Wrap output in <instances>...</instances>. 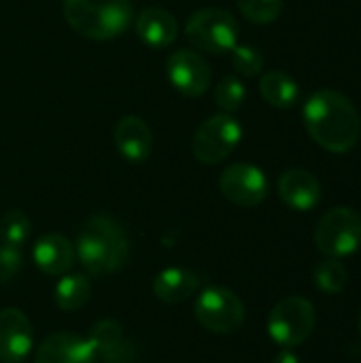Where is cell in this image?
Listing matches in <instances>:
<instances>
[{"instance_id": "cell-1", "label": "cell", "mask_w": 361, "mask_h": 363, "mask_svg": "<svg viewBox=\"0 0 361 363\" xmlns=\"http://www.w3.org/2000/svg\"><path fill=\"white\" fill-rule=\"evenodd\" d=\"M306 132L330 153L351 151L361 136V117L351 98L336 89L313 94L302 111Z\"/></svg>"}, {"instance_id": "cell-2", "label": "cell", "mask_w": 361, "mask_h": 363, "mask_svg": "<svg viewBox=\"0 0 361 363\" xmlns=\"http://www.w3.org/2000/svg\"><path fill=\"white\" fill-rule=\"evenodd\" d=\"M77 257L89 277H106L126 266L130 240L123 228L109 215L89 217L77 236Z\"/></svg>"}, {"instance_id": "cell-3", "label": "cell", "mask_w": 361, "mask_h": 363, "mask_svg": "<svg viewBox=\"0 0 361 363\" xmlns=\"http://www.w3.org/2000/svg\"><path fill=\"white\" fill-rule=\"evenodd\" d=\"M68 26L91 40H111L128 30L134 17L130 0H64Z\"/></svg>"}, {"instance_id": "cell-4", "label": "cell", "mask_w": 361, "mask_h": 363, "mask_svg": "<svg viewBox=\"0 0 361 363\" xmlns=\"http://www.w3.org/2000/svg\"><path fill=\"white\" fill-rule=\"evenodd\" d=\"M315 247L328 257H347L361 247V215L355 208L336 206L330 208L315 225Z\"/></svg>"}, {"instance_id": "cell-5", "label": "cell", "mask_w": 361, "mask_h": 363, "mask_svg": "<svg viewBox=\"0 0 361 363\" xmlns=\"http://www.w3.org/2000/svg\"><path fill=\"white\" fill-rule=\"evenodd\" d=\"M187 40L206 53H226L238 45V21L236 17L217 6L196 11L185 23Z\"/></svg>"}, {"instance_id": "cell-6", "label": "cell", "mask_w": 361, "mask_h": 363, "mask_svg": "<svg viewBox=\"0 0 361 363\" xmlns=\"http://www.w3.org/2000/svg\"><path fill=\"white\" fill-rule=\"evenodd\" d=\"M315 323V306L300 296H289L274 304V308L268 315L266 330L272 342H277L283 349H294L313 334Z\"/></svg>"}, {"instance_id": "cell-7", "label": "cell", "mask_w": 361, "mask_h": 363, "mask_svg": "<svg viewBox=\"0 0 361 363\" xmlns=\"http://www.w3.org/2000/svg\"><path fill=\"white\" fill-rule=\"evenodd\" d=\"M243 140V125L230 115L219 113L200 123L191 138V153L198 162L215 166L228 160Z\"/></svg>"}, {"instance_id": "cell-8", "label": "cell", "mask_w": 361, "mask_h": 363, "mask_svg": "<svg viewBox=\"0 0 361 363\" xmlns=\"http://www.w3.org/2000/svg\"><path fill=\"white\" fill-rule=\"evenodd\" d=\"M194 315L213 334H234L245 321V304L232 289L213 285L196 298Z\"/></svg>"}, {"instance_id": "cell-9", "label": "cell", "mask_w": 361, "mask_h": 363, "mask_svg": "<svg viewBox=\"0 0 361 363\" xmlns=\"http://www.w3.org/2000/svg\"><path fill=\"white\" fill-rule=\"evenodd\" d=\"M219 191L223 198L236 206L253 208L262 204L268 196V179L262 168L238 162L228 166L219 177Z\"/></svg>"}, {"instance_id": "cell-10", "label": "cell", "mask_w": 361, "mask_h": 363, "mask_svg": "<svg viewBox=\"0 0 361 363\" xmlns=\"http://www.w3.org/2000/svg\"><path fill=\"white\" fill-rule=\"evenodd\" d=\"M166 74L172 87L189 98L202 96L211 85V66L200 53L189 49H179L168 55Z\"/></svg>"}, {"instance_id": "cell-11", "label": "cell", "mask_w": 361, "mask_h": 363, "mask_svg": "<svg viewBox=\"0 0 361 363\" xmlns=\"http://www.w3.org/2000/svg\"><path fill=\"white\" fill-rule=\"evenodd\" d=\"M34 349L32 323L19 308L0 311V362L21 363Z\"/></svg>"}, {"instance_id": "cell-12", "label": "cell", "mask_w": 361, "mask_h": 363, "mask_svg": "<svg viewBox=\"0 0 361 363\" xmlns=\"http://www.w3.org/2000/svg\"><path fill=\"white\" fill-rule=\"evenodd\" d=\"M36 363H98V359L87 336L60 332L38 345Z\"/></svg>"}, {"instance_id": "cell-13", "label": "cell", "mask_w": 361, "mask_h": 363, "mask_svg": "<svg viewBox=\"0 0 361 363\" xmlns=\"http://www.w3.org/2000/svg\"><path fill=\"white\" fill-rule=\"evenodd\" d=\"M279 196L289 208L306 213L319 204L321 183L313 172L304 168H289L279 179Z\"/></svg>"}, {"instance_id": "cell-14", "label": "cell", "mask_w": 361, "mask_h": 363, "mask_svg": "<svg viewBox=\"0 0 361 363\" xmlns=\"http://www.w3.org/2000/svg\"><path fill=\"white\" fill-rule=\"evenodd\" d=\"M87 340L96 353L98 362L106 363H130L134 359V347L126 338L123 328L115 321H98L89 334Z\"/></svg>"}, {"instance_id": "cell-15", "label": "cell", "mask_w": 361, "mask_h": 363, "mask_svg": "<svg viewBox=\"0 0 361 363\" xmlns=\"http://www.w3.org/2000/svg\"><path fill=\"white\" fill-rule=\"evenodd\" d=\"M115 147L128 162L140 164L153 151V134L140 117L126 115L115 125Z\"/></svg>"}, {"instance_id": "cell-16", "label": "cell", "mask_w": 361, "mask_h": 363, "mask_svg": "<svg viewBox=\"0 0 361 363\" xmlns=\"http://www.w3.org/2000/svg\"><path fill=\"white\" fill-rule=\"evenodd\" d=\"M34 264L49 277H62L74 266V247L62 234H43L32 249Z\"/></svg>"}, {"instance_id": "cell-17", "label": "cell", "mask_w": 361, "mask_h": 363, "mask_svg": "<svg viewBox=\"0 0 361 363\" xmlns=\"http://www.w3.org/2000/svg\"><path fill=\"white\" fill-rule=\"evenodd\" d=\"M153 296L164 304H181L196 296L200 289V277L187 268H164L151 283Z\"/></svg>"}, {"instance_id": "cell-18", "label": "cell", "mask_w": 361, "mask_h": 363, "mask_svg": "<svg viewBox=\"0 0 361 363\" xmlns=\"http://www.w3.org/2000/svg\"><path fill=\"white\" fill-rule=\"evenodd\" d=\"M136 34L151 49H166L177 40L179 26L172 13L166 9H145L136 17Z\"/></svg>"}, {"instance_id": "cell-19", "label": "cell", "mask_w": 361, "mask_h": 363, "mask_svg": "<svg viewBox=\"0 0 361 363\" xmlns=\"http://www.w3.org/2000/svg\"><path fill=\"white\" fill-rule=\"evenodd\" d=\"M260 94L274 108H291L300 98V87L287 72L270 70L260 79Z\"/></svg>"}, {"instance_id": "cell-20", "label": "cell", "mask_w": 361, "mask_h": 363, "mask_svg": "<svg viewBox=\"0 0 361 363\" xmlns=\"http://www.w3.org/2000/svg\"><path fill=\"white\" fill-rule=\"evenodd\" d=\"M91 298V285L87 281L85 274H62V279L57 281L55 289H53V300L57 304V308L72 313V311H81Z\"/></svg>"}, {"instance_id": "cell-21", "label": "cell", "mask_w": 361, "mask_h": 363, "mask_svg": "<svg viewBox=\"0 0 361 363\" xmlns=\"http://www.w3.org/2000/svg\"><path fill=\"white\" fill-rule=\"evenodd\" d=\"M313 281H315L317 289H321L328 296H334L345 289V285L349 281V272L343 266V262L330 257V259H323L321 264H317V268L313 270Z\"/></svg>"}, {"instance_id": "cell-22", "label": "cell", "mask_w": 361, "mask_h": 363, "mask_svg": "<svg viewBox=\"0 0 361 363\" xmlns=\"http://www.w3.org/2000/svg\"><path fill=\"white\" fill-rule=\"evenodd\" d=\"M32 234V223L21 211H9L0 219V240L11 247H23Z\"/></svg>"}, {"instance_id": "cell-23", "label": "cell", "mask_w": 361, "mask_h": 363, "mask_svg": "<svg viewBox=\"0 0 361 363\" xmlns=\"http://www.w3.org/2000/svg\"><path fill=\"white\" fill-rule=\"evenodd\" d=\"M247 98L245 83L236 77H223L215 87V102L223 113H236L243 108Z\"/></svg>"}, {"instance_id": "cell-24", "label": "cell", "mask_w": 361, "mask_h": 363, "mask_svg": "<svg viewBox=\"0 0 361 363\" xmlns=\"http://www.w3.org/2000/svg\"><path fill=\"white\" fill-rule=\"evenodd\" d=\"M236 4L249 21L260 26L272 23L283 11V0H236Z\"/></svg>"}, {"instance_id": "cell-25", "label": "cell", "mask_w": 361, "mask_h": 363, "mask_svg": "<svg viewBox=\"0 0 361 363\" xmlns=\"http://www.w3.org/2000/svg\"><path fill=\"white\" fill-rule=\"evenodd\" d=\"M232 66L243 77H257L264 70V55L251 45H236L232 49Z\"/></svg>"}, {"instance_id": "cell-26", "label": "cell", "mask_w": 361, "mask_h": 363, "mask_svg": "<svg viewBox=\"0 0 361 363\" xmlns=\"http://www.w3.org/2000/svg\"><path fill=\"white\" fill-rule=\"evenodd\" d=\"M23 264V253L19 247H11L0 242V283L11 281Z\"/></svg>"}, {"instance_id": "cell-27", "label": "cell", "mask_w": 361, "mask_h": 363, "mask_svg": "<svg viewBox=\"0 0 361 363\" xmlns=\"http://www.w3.org/2000/svg\"><path fill=\"white\" fill-rule=\"evenodd\" d=\"M274 363H302V359L294 353V351H289V349H283L277 357H274Z\"/></svg>"}, {"instance_id": "cell-28", "label": "cell", "mask_w": 361, "mask_h": 363, "mask_svg": "<svg viewBox=\"0 0 361 363\" xmlns=\"http://www.w3.org/2000/svg\"><path fill=\"white\" fill-rule=\"evenodd\" d=\"M360 332H361V313H360Z\"/></svg>"}]
</instances>
